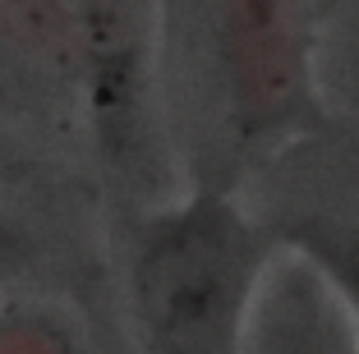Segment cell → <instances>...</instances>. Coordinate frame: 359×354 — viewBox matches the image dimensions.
I'll list each match as a JSON object with an SVG mask.
<instances>
[{
    "label": "cell",
    "mask_w": 359,
    "mask_h": 354,
    "mask_svg": "<svg viewBox=\"0 0 359 354\" xmlns=\"http://www.w3.org/2000/svg\"><path fill=\"white\" fill-rule=\"evenodd\" d=\"M152 354H240L254 304V249L222 203L161 221L134 267Z\"/></svg>",
    "instance_id": "obj_1"
},
{
    "label": "cell",
    "mask_w": 359,
    "mask_h": 354,
    "mask_svg": "<svg viewBox=\"0 0 359 354\" xmlns=\"http://www.w3.org/2000/svg\"><path fill=\"white\" fill-rule=\"evenodd\" d=\"M0 262H5V230H0Z\"/></svg>",
    "instance_id": "obj_5"
},
{
    "label": "cell",
    "mask_w": 359,
    "mask_h": 354,
    "mask_svg": "<svg viewBox=\"0 0 359 354\" xmlns=\"http://www.w3.org/2000/svg\"><path fill=\"white\" fill-rule=\"evenodd\" d=\"M226 79L244 115L281 120L304 97V28L295 0H222Z\"/></svg>",
    "instance_id": "obj_2"
},
{
    "label": "cell",
    "mask_w": 359,
    "mask_h": 354,
    "mask_svg": "<svg viewBox=\"0 0 359 354\" xmlns=\"http://www.w3.org/2000/svg\"><path fill=\"white\" fill-rule=\"evenodd\" d=\"M244 354H359V341L327 276L313 262H281L249 304Z\"/></svg>",
    "instance_id": "obj_3"
},
{
    "label": "cell",
    "mask_w": 359,
    "mask_h": 354,
    "mask_svg": "<svg viewBox=\"0 0 359 354\" xmlns=\"http://www.w3.org/2000/svg\"><path fill=\"white\" fill-rule=\"evenodd\" d=\"M69 69V32L55 0H0V74L14 88H55Z\"/></svg>",
    "instance_id": "obj_4"
}]
</instances>
